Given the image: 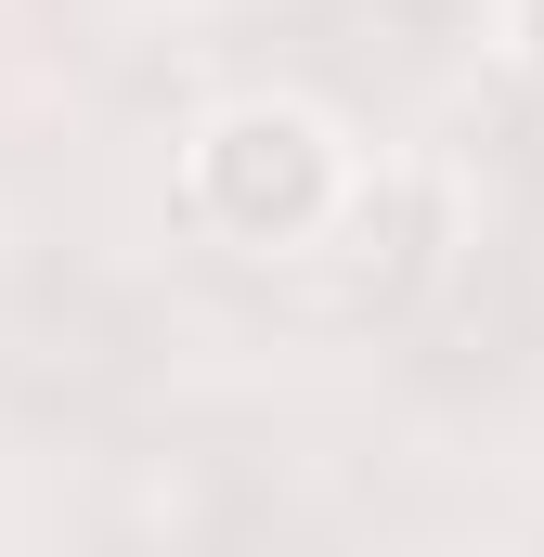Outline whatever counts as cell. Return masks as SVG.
Returning a JSON list of instances; mask_svg holds the SVG:
<instances>
[{
    "label": "cell",
    "instance_id": "2",
    "mask_svg": "<svg viewBox=\"0 0 544 557\" xmlns=\"http://www.w3.org/2000/svg\"><path fill=\"white\" fill-rule=\"evenodd\" d=\"M506 52H519V65H544V0H506Z\"/></svg>",
    "mask_w": 544,
    "mask_h": 557
},
{
    "label": "cell",
    "instance_id": "1",
    "mask_svg": "<svg viewBox=\"0 0 544 557\" xmlns=\"http://www.w3.org/2000/svg\"><path fill=\"white\" fill-rule=\"evenodd\" d=\"M182 208L234 247H311L337 208H350V143L324 131L311 104L285 91H247L221 117H195L182 143Z\"/></svg>",
    "mask_w": 544,
    "mask_h": 557
}]
</instances>
